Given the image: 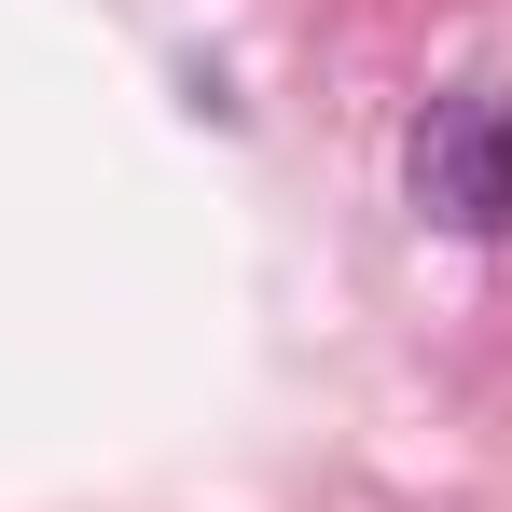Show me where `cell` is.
Here are the masks:
<instances>
[{"label":"cell","instance_id":"cell-1","mask_svg":"<svg viewBox=\"0 0 512 512\" xmlns=\"http://www.w3.org/2000/svg\"><path fill=\"white\" fill-rule=\"evenodd\" d=\"M402 180H416V208L443 222V236H499V222H512L499 111H429V125H416V153H402Z\"/></svg>","mask_w":512,"mask_h":512},{"label":"cell","instance_id":"cell-2","mask_svg":"<svg viewBox=\"0 0 512 512\" xmlns=\"http://www.w3.org/2000/svg\"><path fill=\"white\" fill-rule=\"evenodd\" d=\"M499 180H512V97H499Z\"/></svg>","mask_w":512,"mask_h":512}]
</instances>
